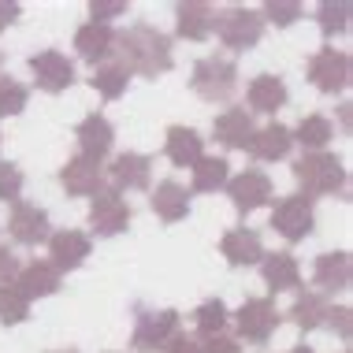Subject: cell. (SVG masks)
<instances>
[{"mask_svg":"<svg viewBox=\"0 0 353 353\" xmlns=\"http://www.w3.org/2000/svg\"><path fill=\"white\" fill-rule=\"evenodd\" d=\"M116 60L127 68L130 74H141V79H160L175 68V56H171V37L160 34L157 26L149 23H134L123 34H116Z\"/></svg>","mask_w":353,"mask_h":353,"instance_id":"6da1fadb","label":"cell"},{"mask_svg":"<svg viewBox=\"0 0 353 353\" xmlns=\"http://www.w3.org/2000/svg\"><path fill=\"white\" fill-rule=\"evenodd\" d=\"M294 179L301 186V197H331L346 190V168L335 152H305L301 160H294Z\"/></svg>","mask_w":353,"mask_h":353,"instance_id":"7a4b0ae2","label":"cell"},{"mask_svg":"<svg viewBox=\"0 0 353 353\" xmlns=\"http://www.w3.org/2000/svg\"><path fill=\"white\" fill-rule=\"evenodd\" d=\"M190 90L208 104H223L238 93V68L227 56H205L190 71Z\"/></svg>","mask_w":353,"mask_h":353,"instance_id":"3957f363","label":"cell"},{"mask_svg":"<svg viewBox=\"0 0 353 353\" xmlns=\"http://www.w3.org/2000/svg\"><path fill=\"white\" fill-rule=\"evenodd\" d=\"M183 331V316L175 309H138L130 350L138 353H168L171 339Z\"/></svg>","mask_w":353,"mask_h":353,"instance_id":"277c9868","label":"cell"},{"mask_svg":"<svg viewBox=\"0 0 353 353\" xmlns=\"http://www.w3.org/2000/svg\"><path fill=\"white\" fill-rule=\"evenodd\" d=\"M212 30H216L219 41H223V49L245 52V49H253V45H261V37H264V19H261V12H256V8L234 4V8H223V12L216 15Z\"/></svg>","mask_w":353,"mask_h":353,"instance_id":"5b68a950","label":"cell"},{"mask_svg":"<svg viewBox=\"0 0 353 353\" xmlns=\"http://www.w3.org/2000/svg\"><path fill=\"white\" fill-rule=\"evenodd\" d=\"M238 339L253 342V346H264V342H272V335L279 331L283 323V312L275 309L272 298H245L238 305V312L231 316Z\"/></svg>","mask_w":353,"mask_h":353,"instance_id":"8992f818","label":"cell"},{"mask_svg":"<svg viewBox=\"0 0 353 353\" xmlns=\"http://www.w3.org/2000/svg\"><path fill=\"white\" fill-rule=\"evenodd\" d=\"M272 231L283 238V242H305L312 231H316V208H312L309 197L301 194H286L272 205Z\"/></svg>","mask_w":353,"mask_h":353,"instance_id":"52a82bcc","label":"cell"},{"mask_svg":"<svg viewBox=\"0 0 353 353\" xmlns=\"http://www.w3.org/2000/svg\"><path fill=\"white\" fill-rule=\"evenodd\" d=\"M305 74H309V82L316 85L320 93L335 97V93H346V90H350L353 60H350V52L335 49V45H323L320 52H312V60H309V68H305Z\"/></svg>","mask_w":353,"mask_h":353,"instance_id":"ba28073f","label":"cell"},{"mask_svg":"<svg viewBox=\"0 0 353 353\" xmlns=\"http://www.w3.org/2000/svg\"><path fill=\"white\" fill-rule=\"evenodd\" d=\"M223 190H227V197H231L234 212L250 216L261 205L272 201V175H268V171H261V168H245V171H238V175L227 179Z\"/></svg>","mask_w":353,"mask_h":353,"instance_id":"9c48e42d","label":"cell"},{"mask_svg":"<svg viewBox=\"0 0 353 353\" xmlns=\"http://www.w3.org/2000/svg\"><path fill=\"white\" fill-rule=\"evenodd\" d=\"M130 205H127V197L119 194V190H112V186H104L101 194H93V201H90V227L97 231L101 238H116L123 234L130 227Z\"/></svg>","mask_w":353,"mask_h":353,"instance_id":"30bf717a","label":"cell"},{"mask_svg":"<svg viewBox=\"0 0 353 353\" xmlns=\"http://www.w3.org/2000/svg\"><path fill=\"white\" fill-rule=\"evenodd\" d=\"M8 234H12L15 245H41V242H49V234H52L49 212L37 208V205H30V201H12V212H8Z\"/></svg>","mask_w":353,"mask_h":353,"instance_id":"8fae6325","label":"cell"},{"mask_svg":"<svg viewBox=\"0 0 353 353\" xmlns=\"http://www.w3.org/2000/svg\"><path fill=\"white\" fill-rule=\"evenodd\" d=\"M30 74L41 93H63L74 85V63L60 49H41L30 56Z\"/></svg>","mask_w":353,"mask_h":353,"instance_id":"7c38bea8","label":"cell"},{"mask_svg":"<svg viewBox=\"0 0 353 353\" xmlns=\"http://www.w3.org/2000/svg\"><path fill=\"white\" fill-rule=\"evenodd\" d=\"M90 250H93V238L85 231H74V227H63V231L49 234V264L60 275L82 268L90 261Z\"/></svg>","mask_w":353,"mask_h":353,"instance_id":"4fadbf2b","label":"cell"},{"mask_svg":"<svg viewBox=\"0 0 353 353\" xmlns=\"http://www.w3.org/2000/svg\"><path fill=\"white\" fill-rule=\"evenodd\" d=\"M104 175L112 179V190H127V194H138V190H149L152 183V157L145 152H119L112 157V164Z\"/></svg>","mask_w":353,"mask_h":353,"instance_id":"5bb4252c","label":"cell"},{"mask_svg":"<svg viewBox=\"0 0 353 353\" xmlns=\"http://www.w3.org/2000/svg\"><path fill=\"white\" fill-rule=\"evenodd\" d=\"M60 186L68 190V197H93L104 190V168L79 152L60 168Z\"/></svg>","mask_w":353,"mask_h":353,"instance_id":"9a60e30c","label":"cell"},{"mask_svg":"<svg viewBox=\"0 0 353 353\" xmlns=\"http://www.w3.org/2000/svg\"><path fill=\"white\" fill-rule=\"evenodd\" d=\"M294 149V134L290 127H283V123H268V127L253 130L250 145H245V152L256 160V164H275V160H286Z\"/></svg>","mask_w":353,"mask_h":353,"instance_id":"2e32d148","label":"cell"},{"mask_svg":"<svg viewBox=\"0 0 353 353\" xmlns=\"http://www.w3.org/2000/svg\"><path fill=\"white\" fill-rule=\"evenodd\" d=\"M74 138H79L82 157H90V160H97V164H101V160L112 152V145H116V127H112L101 112H90V116L74 127Z\"/></svg>","mask_w":353,"mask_h":353,"instance_id":"e0dca14e","label":"cell"},{"mask_svg":"<svg viewBox=\"0 0 353 353\" xmlns=\"http://www.w3.org/2000/svg\"><path fill=\"white\" fill-rule=\"evenodd\" d=\"M312 283L320 286V294H335V290H346L353 283V256L346 250H331V253H320L316 264H312Z\"/></svg>","mask_w":353,"mask_h":353,"instance_id":"ac0fdd59","label":"cell"},{"mask_svg":"<svg viewBox=\"0 0 353 353\" xmlns=\"http://www.w3.org/2000/svg\"><path fill=\"white\" fill-rule=\"evenodd\" d=\"M286 82L279 74H256L245 85V104H250V116H275L286 104Z\"/></svg>","mask_w":353,"mask_h":353,"instance_id":"d6986e66","label":"cell"},{"mask_svg":"<svg viewBox=\"0 0 353 353\" xmlns=\"http://www.w3.org/2000/svg\"><path fill=\"white\" fill-rule=\"evenodd\" d=\"M253 116L242 108V104H231L227 112H219L212 119V138L219 141L223 149H245L253 138Z\"/></svg>","mask_w":353,"mask_h":353,"instance_id":"ffe728a7","label":"cell"},{"mask_svg":"<svg viewBox=\"0 0 353 353\" xmlns=\"http://www.w3.org/2000/svg\"><path fill=\"white\" fill-rule=\"evenodd\" d=\"M261 279L268 290H298L301 286V264L290 250H279V253H264L261 256Z\"/></svg>","mask_w":353,"mask_h":353,"instance_id":"44dd1931","label":"cell"},{"mask_svg":"<svg viewBox=\"0 0 353 353\" xmlns=\"http://www.w3.org/2000/svg\"><path fill=\"white\" fill-rule=\"evenodd\" d=\"M219 253L234 264V268H250V264H261L264 256V238L261 231H250V227H234L219 238Z\"/></svg>","mask_w":353,"mask_h":353,"instance_id":"7402d4cb","label":"cell"},{"mask_svg":"<svg viewBox=\"0 0 353 353\" xmlns=\"http://www.w3.org/2000/svg\"><path fill=\"white\" fill-rule=\"evenodd\" d=\"M149 208L157 212V219H164V223H183L190 216V190L179 183V179H164V183H157V190H152Z\"/></svg>","mask_w":353,"mask_h":353,"instance_id":"603a6c76","label":"cell"},{"mask_svg":"<svg viewBox=\"0 0 353 353\" xmlns=\"http://www.w3.org/2000/svg\"><path fill=\"white\" fill-rule=\"evenodd\" d=\"M74 52L82 56L85 63H104L112 60V52H116V30L104 23H82L79 34H74Z\"/></svg>","mask_w":353,"mask_h":353,"instance_id":"cb8c5ba5","label":"cell"},{"mask_svg":"<svg viewBox=\"0 0 353 353\" xmlns=\"http://www.w3.org/2000/svg\"><path fill=\"white\" fill-rule=\"evenodd\" d=\"M164 152H168V160L175 168H194L197 160L205 157V141L194 127L175 123V127H168V134H164Z\"/></svg>","mask_w":353,"mask_h":353,"instance_id":"d4e9b609","label":"cell"},{"mask_svg":"<svg viewBox=\"0 0 353 353\" xmlns=\"http://www.w3.org/2000/svg\"><path fill=\"white\" fill-rule=\"evenodd\" d=\"M212 23H216L212 4L186 0V4L175 8V34L183 37V41H205V37L212 34Z\"/></svg>","mask_w":353,"mask_h":353,"instance_id":"484cf974","label":"cell"},{"mask_svg":"<svg viewBox=\"0 0 353 353\" xmlns=\"http://www.w3.org/2000/svg\"><path fill=\"white\" fill-rule=\"evenodd\" d=\"M15 286L26 294V298H49V294L60 290V272L52 268L49 261H30V264H19Z\"/></svg>","mask_w":353,"mask_h":353,"instance_id":"4316f807","label":"cell"},{"mask_svg":"<svg viewBox=\"0 0 353 353\" xmlns=\"http://www.w3.org/2000/svg\"><path fill=\"white\" fill-rule=\"evenodd\" d=\"M290 134H294V145H301L305 152H323L327 141L335 138V123L323 116V112H309V116H301V123Z\"/></svg>","mask_w":353,"mask_h":353,"instance_id":"83f0119b","label":"cell"},{"mask_svg":"<svg viewBox=\"0 0 353 353\" xmlns=\"http://www.w3.org/2000/svg\"><path fill=\"white\" fill-rule=\"evenodd\" d=\"M190 171H194V175H190V194H216V190H223L227 179H231L227 157H201Z\"/></svg>","mask_w":353,"mask_h":353,"instance_id":"f1b7e54d","label":"cell"},{"mask_svg":"<svg viewBox=\"0 0 353 353\" xmlns=\"http://www.w3.org/2000/svg\"><path fill=\"white\" fill-rule=\"evenodd\" d=\"M327 309H331L327 294H320V290H301L298 298H294V305H290V312H286V316L298 323L301 331H316V327H323Z\"/></svg>","mask_w":353,"mask_h":353,"instance_id":"f546056e","label":"cell"},{"mask_svg":"<svg viewBox=\"0 0 353 353\" xmlns=\"http://www.w3.org/2000/svg\"><path fill=\"white\" fill-rule=\"evenodd\" d=\"M90 85L101 93L104 101H119L123 93H127V85H130V71L123 68L116 56H112V60H104V63H97V68H93Z\"/></svg>","mask_w":353,"mask_h":353,"instance_id":"4dcf8cb0","label":"cell"},{"mask_svg":"<svg viewBox=\"0 0 353 353\" xmlns=\"http://www.w3.org/2000/svg\"><path fill=\"white\" fill-rule=\"evenodd\" d=\"M194 323H197V339H212V335H223L227 323H231V309H227L223 298H208L194 309Z\"/></svg>","mask_w":353,"mask_h":353,"instance_id":"1f68e13d","label":"cell"},{"mask_svg":"<svg viewBox=\"0 0 353 353\" xmlns=\"http://www.w3.org/2000/svg\"><path fill=\"white\" fill-rule=\"evenodd\" d=\"M26 316H30V298H26L15 283H4L0 286V323H4V327H15V323H23Z\"/></svg>","mask_w":353,"mask_h":353,"instance_id":"d6a6232c","label":"cell"},{"mask_svg":"<svg viewBox=\"0 0 353 353\" xmlns=\"http://www.w3.org/2000/svg\"><path fill=\"white\" fill-rule=\"evenodd\" d=\"M316 23L323 37H339L350 30V4L346 0H323L316 8Z\"/></svg>","mask_w":353,"mask_h":353,"instance_id":"836d02e7","label":"cell"},{"mask_svg":"<svg viewBox=\"0 0 353 353\" xmlns=\"http://www.w3.org/2000/svg\"><path fill=\"white\" fill-rule=\"evenodd\" d=\"M26 101H30V90L12 74H0V119L26 112Z\"/></svg>","mask_w":353,"mask_h":353,"instance_id":"e575fe53","label":"cell"},{"mask_svg":"<svg viewBox=\"0 0 353 353\" xmlns=\"http://www.w3.org/2000/svg\"><path fill=\"white\" fill-rule=\"evenodd\" d=\"M305 8L298 4V0H268V4L261 8V19H264V26L275 23V26H294L301 19Z\"/></svg>","mask_w":353,"mask_h":353,"instance_id":"d590c367","label":"cell"},{"mask_svg":"<svg viewBox=\"0 0 353 353\" xmlns=\"http://www.w3.org/2000/svg\"><path fill=\"white\" fill-rule=\"evenodd\" d=\"M23 171L19 164L12 160H0V201H19V194H23Z\"/></svg>","mask_w":353,"mask_h":353,"instance_id":"8d00e7d4","label":"cell"},{"mask_svg":"<svg viewBox=\"0 0 353 353\" xmlns=\"http://www.w3.org/2000/svg\"><path fill=\"white\" fill-rule=\"evenodd\" d=\"M323 323H327L342 342H350V335H353V309H350V305H331L327 316H323Z\"/></svg>","mask_w":353,"mask_h":353,"instance_id":"74e56055","label":"cell"},{"mask_svg":"<svg viewBox=\"0 0 353 353\" xmlns=\"http://www.w3.org/2000/svg\"><path fill=\"white\" fill-rule=\"evenodd\" d=\"M119 15H127V4H123V0H93L90 4V23L112 26V19H119Z\"/></svg>","mask_w":353,"mask_h":353,"instance_id":"f35d334b","label":"cell"},{"mask_svg":"<svg viewBox=\"0 0 353 353\" xmlns=\"http://www.w3.org/2000/svg\"><path fill=\"white\" fill-rule=\"evenodd\" d=\"M201 353H242V342H238L234 335H212V339H205L201 342Z\"/></svg>","mask_w":353,"mask_h":353,"instance_id":"ab89813d","label":"cell"},{"mask_svg":"<svg viewBox=\"0 0 353 353\" xmlns=\"http://www.w3.org/2000/svg\"><path fill=\"white\" fill-rule=\"evenodd\" d=\"M15 275H19V256L12 253V245H0V286L15 283Z\"/></svg>","mask_w":353,"mask_h":353,"instance_id":"60d3db41","label":"cell"},{"mask_svg":"<svg viewBox=\"0 0 353 353\" xmlns=\"http://www.w3.org/2000/svg\"><path fill=\"white\" fill-rule=\"evenodd\" d=\"M168 353H201V339H194V335H183V331H179V335L171 339Z\"/></svg>","mask_w":353,"mask_h":353,"instance_id":"b9f144b4","label":"cell"},{"mask_svg":"<svg viewBox=\"0 0 353 353\" xmlns=\"http://www.w3.org/2000/svg\"><path fill=\"white\" fill-rule=\"evenodd\" d=\"M19 15H23V8H19L15 0H0V34H4L8 26H15Z\"/></svg>","mask_w":353,"mask_h":353,"instance_id":"7bdbcfd3","label":"cell"},{"mask_svg":"<svg viewBox=\"0 0 353 353\" xmlns=\"http://www.w3.org/2000/svg\"><path fill=\"white\" fill-rule=\"evenodd\" d=\"M350 112H353L350 104H342V108H339V119H342V127H350Z\"/></svg>","mask_w":353,"mask_h":353,"instance_id":"ee69618b","label":"cell"},{"mask_svg":"<svg viewBox=\"0 0 353 353\" xmlns=\"http://www.w3.org/2000/svg\"><path fill=\"white\" fill-rule=\"evenodd\" d=\"M286 353H316V350H312V346H290Z\"/></svg>","mask_w":353,"mask_h":353,"instance_id":"f6af8a7d","label":"cell"},{"mask_svg":"<svg viewBox=\"0 0 353 353\" xmlns=\"http://www.w3.org/2000/svg\"><path fill=\"white\" fill-rule=\"evenodd\" d=\"M56 353H79V350H56Z\"/></svg>","mask_w":353,"mask_h":353,"instance_id":"bcb514c9","label":"cell"},{"mask_svg":"<svg viewBox=\"0 0 353 353\" xmlns=\"http://www.w3.org/2000/svg\"><path fill=\"white\" fill-rule=\"evenodd\" d=\"M0 68H4V52H0Z\"/></svg>","mask_w":353,"mask_h":353,"instance_id":"7dc6e473","label":"cell"},{"mask_svg":"<svg viewBox=\"0 0 353 353\" xmlns=\"http://www.w3.org/2000/svg\"><path fill=\"white\" fill-rule=\"evenodd\" d=\"M342 353H350V350H342Z\"/></svg>","mask_w":353,"mask_h":353,"instance_id":"c3c4849f","label":"cell"},{"mask_svg":"<svg viewBox=\"0 0 353 353\" xmlns=\"http://www.w3.org/2000/svg\"><path fill=\"white\" fill-rule=\"evenodd\" d=\"M0 141H4V138H0Z\"/></svg>","mask_w":353,"mask_h":353,"instance_id":"681fc988","label":"cell"}]
</instances>
